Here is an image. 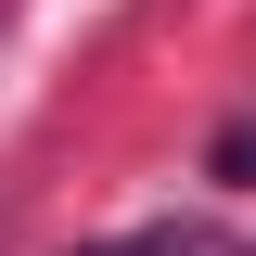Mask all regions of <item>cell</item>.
<instances>
[{
  "label": "cell",
  "mask_w": 256,
  "mask_h": 256,
  "mask_svg": "<svg viewBox=\"0 0 256 256\" xmlns=\"http://www.w3.org/2000/svg\"><path fill=\"white\" fill-rule=\"evenodd\" d=\"M205 180H230V192H256V116H244V128H218V154H205Z\"/></svg>",
  "instance_id": "obj_1"
},
{
  "label": "cell",
  "mask_w": 256,
  "mask_h": 256,
  "mask_svg": "<svg viewBox=\"0 0 256 256\" xmlns=\"http://www.w3.org/2000/svg\"><path fill=\"white\" fill-rule=\"evenodd\" d=\"M77 256H192V230H128V244H77Z\"/></svg>",
  "instance_id": "obj_2"
}]
</instances>
